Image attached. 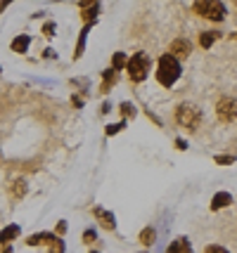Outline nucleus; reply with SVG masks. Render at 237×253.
I'll list each match as a JSON object with an SVG mask.
<instances>
[{
  "instance_id": "obj_27",
  "label": "nucleus",
  "mask_w": 237,
  "mask_h": 253,
  "mask_svg": "<svg viewBox=\"0 0 237 253\" xmlns=\"http://www.w3.org/2000/svg\"><path fill=\"white\" fill-rule=\"evenodd\" d=\"M57 232H59V234H64V232H67V222L64 220L59 222V225H57Z\"/></svg>"
},
{
  "instance_id": "obj_28",
  "label": "nucleus",
  "mask_w": 237,
  "mask_h": 253,
  "mask_svg": "<svg viewBox=\"0 0 237 253\" xmlns=\"http://www.w3.org/2000/svg\"><path fill=\"white\" fill-rule=\"evenodd\" d=\"M140 253H147V251H140Z\"/></svg>"
},
{
  "instance_id": "obj_15",
  "label": "nucleus",
  "mask_w": 237,
  "mask_h": 253,
  "mask_svg": "<svg viewBox=\"0 0 237 253\" xmlns=\"http://www.w3.org/2000/svg\"><path fill=\"white\" fill-rule=\"evenodd\" d=\"M218 36H221L218 31H204L202 38H199V45H202V47H211V45L218 41Z\"/></svg>"
},
{
  "instance_id": "obj_19",
  "label": "nucleus",
  "mask_w": 237,
  "mask_h": 253,
  "mask_svg": "<svg viewBox=\"0 0 237 253\" xmlns=\"http://www.w3.org/2000/svg\"><path fill=\"white\" fill-rule=\"evenodd\" d=\"M26 194V182L24 180H14L12 182V197L17 199V197H24Z\"/></svg>"
},
{
  "instance_id": "obj_20",
  "label": "nucleus",
  "mask_w": 237,
  "mask_h": 253,
  "mask_svg": "<svg viewBox=\"0 0 237 253\" xmlns=\"http://www.w3.org/2000/svg\"><path fill=\"white\" fill-rule=\"evenodd\" d=\"M50 253H64V242H62L59 237H57L55 242L50 244Z\"/></svg>"
},
{
  "instance_id": "obj_14",
  "label": "nucleus",
  "mask_w": 237,
  "mask_h": 253,
  "mask_svg": "<svg viewBox=\"0 0 237 253\" xmlns=\"http://www.w3.org/2000/svg\"><path fill=\"white\" fill-rule=\"evenodd\" d=\"M29 43H31L29 36H17V38L12 41V50H14V52H26V50H29Z\"/></svg>"
},
{
  "instance_id": "obj_22",
  "label": "nucleus",
  "mask_w": 237,
  "mask_h": 253,
  "mask_svg": "<svg viewBox=\"0 0 237 253\" xmlns=\"http://www.w3.org/2000/svg\"><path fill=\"white\" fill-rule=\"evenodd\" d=\"M121 114H124V116H136V107L124 102V104H121Z\"/></svg>"
},
{
  "instance_id": "obj_6",
  "label": "nucleus",
  "mask_w": 237,
  "mask_h": 253,
  "mask_svg": "<svg viewBox=\"0 0 237 253\" xmlns=\"http://www.w3.org/2000/svg\"><path fill=\"white\" fill-rule=\"evenodd\" d=\"M169 52H171L173 59H185V57H190V52H192V43L190 41H185V38H178V41L171 43Z\"/></svg>"
},
{
  "instance_id": "obj_25",
  "label": "nucleus",
  "mask_w": 237,
  "mask_h": 253,
  "mask_svg": "<svg viewBox=\"0 0 237 253\" xmlns=\"http://www.w3.org/2000/svg\"><path fill=\"white\" fill-rule=\"evenodd\" d=\"M43 33H46L47 38H52V36H55V24H46V26H43Z\"/></svg>"
},
{
  "instance_id": "obj_17",
  "label": "nucleus",
  "mask_w": 237,
  "mask_h": 253,
  "mask_svg": "<svg viewBox=\"0 0 237 253\" xmlns=\"http://www.w3.org/2000/svg\"><path fill=\"white\" fill-rule=\"evenodd\" d=\"M114 83H116V71H114V69L104 71V83H102V92H107V90L112 88Z\"/></svg>"
},
{
  "instance_id": "obj_26",
  "label": "nucleus",
  "mask_w": 237,
  "mask_h": 253,
  "mask_svg": "<svg viewBox=\"0 0 237 253\" xmlns=\"http://www.w3.org/2000/svg\"><path fill=\"white\" fill-rule=\"evenodd\" d=\"M235 156H216V164H233Z\"/></svg>"
},
{
  "instance_id": "obj_8",
  "label": "nucleus",
  "mask_w": 237,
  "mask_h": 253,
  "mask_svg": "<svg viewBox=\"0 0 237 253\" xmlns=\"http://www.w3.org/2000/svg\"><path fill=\"white\" fill-rule=\"evenodd\" d=\"M166 253H192V246L188 242V237H178L176 242H171Z\"/></svg>"
},
{
  "instance_id": "obj_24",
  "label": "nucleus",
  "mask_w": 237,
  "mask_h": 253,
  "mask_svg": "<svg viewBox=\"0 0 237 253\" xmlns=\"http://www.w3.org/2000/svg\"><path fill=\"white\" fill-rule=\"evenodd\" d=\"M93 239H95V230H86V232H83V242H86V244H93Z\"/></svg>"
},
{
  "instance_id": "obj_10",
  "label": "nucleus",
  "mask_w": 237,
  "mask_h": 253,
  "mask_svg": "<svg viewBox=\"0 0 237 253\" xmlns=\"http://www.w3.org/2000/svg\"><path fill=\"white\" fill-rule=\"evenodd\" d=\"M19 225H7V227H5V230H0V244H5V246H7V244L10 242H14V239H17V237H19Z\"/></svg>"
},
{
  "instance_id": "obj_5",
  "label": "nucleus",
  "mask_w": 237,
  "mask_h": 253,
  "mask_svg": "<svg viewBox=\"0 0 237 253\" xmlns=\"http://www.w3.org/2000/svg\"><path fill=\"white\" fill-rule=\"evenodd\" d=\"M216 114L223 123H233L237 119V99L235 97H221L216 104Z\"/></svg>"
},
{
  "instance_id": "obj_9",
  "label": "nucleus",
  "mask_w": 237,
  "mask_h": 253,
  "mask_svg": "<svg viewBox=\"0 0 237 253\" xmlns=\"http://www.w3.org/2000/svg\"><path fill=\"white\" fill-rule=\"evenodd\" d=\"M57 239V234H50V232H38V234H31L26 244L29 246H41V244H52Z\"/></svg>"
},
{
  "instance_id": "obj_11",
  "label": "nucleus",
  "mask_w": 237,
  "mask_h": 253,
  "mask_svg": "<svg viewBox=\"0 0 237 253\" xmlns=\"http://www.w3.org/2000/svg\"><path fill=\"white\" fill-rule=\"evenodd\" d=\"M230 204H233V197L228 192H218L214 197V201H211V211H221V209H226V206H230Z\"/></svg>"
},
{
  "instance_id": "obj_7",
  "label": "nucleus",
  "mask_w": 237,
  "mask_h": 253,
  "mask_svg": "<svg viewBox=\"0 0 237 253\" xmlns=\"http://www.w3.org/2000/svg\"><path fill=\"white\" fill-rule=\"evenodd\" d=\"M93 213L97 215V220L102 222V227H104V230H114V227H116V218H114V213H109V211H104V209H93Z\"/></svg>"
},
{
  "instance_id": "obj_13",
  "label": "nucleus",
  "mask_w": 237,
  "mask_h": 253,
  "mask_svg": "<svg viewBox=\"0 0 237 253\" xmlns=\"http://www.w3.org/2000/svg\"><path fill=\"white\" fill-rule=\"evenodd\" d=\"M138 239H140L142 246H152L154 239H157V232H154V227H145V230L140 232V237H138Z\"/></svg>"
},
{
  "instance_id": "obj_2",
  "label": "nucleus",
  "mask_w": 237,
  "mask_h": 253,
  "mask_svg": "<svg viewBox=\"0 0 237 253\" xmlns=\"http://www.w3.org/2000/svg\"><path fill=\"white\" fill-rule=\"evenodd\" d=\"M149 69H152V59H149L147 52H133V57H128V62H126V71H128L133 83L145 81Z\"/></svg>"
},
{
  "instance_id": "obj_16",
  "label": "nucleus",
  "mask_w": 237,
  "mask_h": 253,
  "mask_svg": "<svg viewBox=\"0 0 237 253\" xmlns=\"http://www.w3.org/2000/svg\"><path fill=\"white\" fill-rule=\"evenodd\" d=\"M88 31H91V24H86V29L81 31L79 36V45H76V52H74V59H79L83 55V45H86V38H88Z\"/></svg>"
},
{
  "instance_id": "obj_3",
  "label": "nucleus",
  "mask_w": 237,
  "mask_h": 253,
  "mask_svg": "<svg viewBox=\"0 0 237 253\" xmlns=\"http://www.w3.org/2000/svg\"><path fill=\"white\" fill-rule=\"evenodd\" d=\"M194 12L204 17V19H211V22H221L226 17V5L218 2V0H199L194 2Z\"/></svg>"
},
{
  "instance_id": "obj_23",
  "label": "nucleus",
  "mask_w": 237,
  "mask_h": 253,
  "mask_svg": "<svg viewBox=\"0 0 237 253\" xmlns=\"http://www.w3.org/2000/svg\"><path fill=\"white\" fill-rule=\"evenodd\" d=\"M204 253H228L223 246H216V244H211V246H206L204 249Z\"/></svg>"
},
{
  "instance_id": "obj_21",
  "label": "nucleus",
  "mask_w": 237,
  "mask_h": 253,
  "mask_svg": "<svg viewBox=\"0 0 237 253\" xmlns=\"http://www.w3.org/2000/svg\"><path fill=\"white\" fill-rule=\"evenodd\" d=\"M126 128V123H112V126H107V135H116V132H121Z\"/></svg>"
},
{
  "instance_id": "obj_12",
  "label": "nucleus",
  "mask_w": 237,
  "mask_h": 253,
  "mask_svg": "<svg viewBox=\"0 0 237 253\" xmlns=\"http://www.w3.org/2000/svg\"><path fill=\"white\" fill-rule=\"evenodd\" d=\"M97 2H81V10H83V19L88 24H93V19H95V14H97Z\"/></svg>"
},
{
  "instance_id": "obj_4",
  "label": "nucleus",
  "mask_w": 237,
  "mask_h": 253,
  "mask_svg": "<svg viewBox=\"0 0 237 253\" xmlns=\"http://www.w3.org/2000/svg\"><path fill=\"white\" fill-rule=\"evenodd\" d=\"M199 119H202L199 109H197V107H192V104H188V102H183L181 107L176 109V121L181 123L183 128H190V130H194V128L199 126Z\"/></svg>"
},
{
  "instance_id": "obj_18",
  "label": "nucleus",
  "mask_w": 237,
  "mask_h": 253,
  "mask_svg": "<svg viewBox=\"0 0 237 253\" xmlns=\"http://www.w3.org/2000/svg\"><path fill=\"white\" fill-rule=\"evenodd\" d=\"M126 62H128V59H126L124 52H116V55L112 57V69L114 71H121V69H126Z\"/></svg>"
},
{
  "instance_id": "obj_1",
  "label": "nucleus",
  "mask_w": 237,
  "mask_h": 253,
  "mask_svg": "<svg viewBox=\"0 0 237 253\" xmlns=\"http://www.w3.org/2000/svg\"><path fill=\"white\" fill-rule=\"evenodd\" d=\"M178 78H181V62L171 55H164L157 64V81L164 88H171Z\"/></svg>"
}]
</instances>
